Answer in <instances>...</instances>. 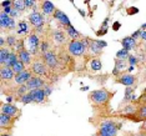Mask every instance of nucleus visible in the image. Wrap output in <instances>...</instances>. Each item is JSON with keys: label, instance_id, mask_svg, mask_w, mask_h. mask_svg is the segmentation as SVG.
Masks as SVG:
<instances>
[{"label": "nucleus", "instance_id": "nucleus-3", "mask_svg": "<svg viewBox=\"0 0 146 136\" xmlns=\"http://www.w3.org/2000/svg\"><path fill=\"white\" fill-rule=\"evenodd\" d=\"M85 49H86V44L81 40H71L68 46L69 52L74 56H81L85 52Z\"/></svg>", "mask_w": 146, "mask_h": 136}, {"label": "nucleus", "instance_id": "nucleus-32", "mask_svg": "<svg viewBox=\"0 0 146 136\" xmlns=\"http://www.w3.org/2000/svg\"><path fill=\"white\" fill-rule=\"evenodd\" d=\"M6 42H8L9 46H16L18 39H16V36H14V35H9L8 38H6Z\"/></svg>", "mask_w": 146, "mask_h": 136}, {"label": "nucleus", "instance_id": "nucleus-28", "mask_svg": "<svg viewBox=\"0 0 146 136\" xmlns=\"http://www.w3.org/2000/svg\"><path fill=\"white\" fill-rule=\"evenodd\" d=\"M13 6H14V9L19 11H24L26 9V5H25V1H23V0H15V1H13Z\"/></svg>", "mask_w": 146, "mask_h": 136}, {"label": "nucleus", "instance_id": "nucleus-10", "mask_svg": "<svg viewBox=\"0 0 146 136\" xmlns=\"http://www.w3.org/2000/svg\"><path fill=\"white\" fill-rule=\"evenodd\" d=\"M31 78H33V76H31V71H30V70H25V71L20 72V74L15 75V78H14V82H15L16 85L21 86V85H25L26 82L30 80Z\"/></svg>", "mask_w": 146, "mask_h": 136}, {"label": "nucleus", "instance_id": "nucleus-20", "mask_svg": "<svg viewBox=\"0 0 146 136\" xmlns=\"http://www.w3.org/2000/svg\"><path fill=\"white\" fill-rule=\"evenodd\" d=\"M121 44L124 46V49H126L127 51H130L136 46V41L131 38V36H126V38H124L121 40Z\"/></svg>", "mask_w": 146, "mask_h": 136}, {"label": "nucleus", "instance_id": "nucleus-25", "mask_svg": "<svg viewBox=\"0 0 146 136\" xmlns=\"http://www.w3.org/2000/svg\"><path fill=\"white\" fill-rule=\"evenodd\" d=\"M10 50H9L8 48H1L0 49V64H1V66L5 64L6 59L9 58V55H10Z\"/></svg>", "mask_w": 146, "mask_h": 136}, {"label": "nucleus", "instance_id": "nucleus-42", "mask_svg": "<svg viewBox=\"0 0 146 136\" xmlns=\"http://www.w3.org/2000/svg\"><path fill=\"white\" fill-rule=\"evenodd\" d=\"M0 45H1V48H5V39L4 38H0Z\"/></svg>", "mask_w": 146, "mask_h": 136}, {"label": "nucleus", "instance_id": "nucleus-4", "mask_svg": "<svg viewBox=\"0 0 146 136\" xmlns=\"http://www.w3.org/2000/svg\"><path fill=\"white\" fill-rule=\"evenodd\" d=\"M0 26H1V29L14 30V29L18 28V24H16L15 20L11 18L10 15H8L6 13L1 11L0 13Z\"/></svg>", "mask_w": 146, "mask_h": 136}, {"label": "nucleus", "instance_id": "nucleus-30", "mask_svg": "<svg viewBox=\"0 0 146 136\" xmlns=\"http://www.w3.org/2000/svg\"><path fill=\"white\" fill-rule=\"evenodd\" d=\"M137 119L139 120H142V121H146V105L141 106L137 111Z\"/></svg>", "mask_w": 146, "mask_h": 136}, {"label": "nucleus", "instance_id": "nucleus-35", "mask_svg": "<svg viewBox=\"0 0 146 136\" xmlns=\"http://www.w3.org/2000/svg\"><path fill=\"white\" fill-rule=\"evenodd\" d=\"M141 33H142V30H141V29H140V30H137V31H135L134 34L131 35V38H132V39H134V40L136 41V40H137L139 38H141Z\"/></svg>", "mask_w": 146, "mask_h": 136}, {"label": "nucleus", "instance_id": "nucleus-44", "mask_svg": "<svg viewBox=\"0 0 146 136\" xmlns=\"http://www.w3.org/2000/svg\"><path fill=\"white\" fill-rule=\"evenodd\" d=\"M117 28H120V23H115V25H114V30H117Z\"/></svg>", "mask_w": 146, "mask_h": 136}, {"label": "nucleus", "instance_id": "nucleus-39", "mask_svg": "<svg viewBox=\"0 0 146 136\" xmlns=\"http://www.w3.org/2000/svg\"><path fill=\"white\" fill-rule=\"evenodd\" d=\"M13 9H14V6H8V8H4V9H3V11H4V13H6V14H8V15H10L11 14V11H13Z\"/></svg>", "mask_w": 146, "mask_h": 136}, {"label": "nucleus", "instance_id": "nucleus-27", "mask_svg": "<svg viewBox=\"0 0 146 136\" xmlns=\"http://www.w3.org/2000/svg\"><path fill=\"white\" fill-rule=\"evenodd\" d=\"M90 68H91V70H92V71H100V70H101V68H102L100 59H98V58L92 59V60L90 61Z\"/></svg>", "mask_w": 146, "mask_h": 136}, {"label": "nucleus", "instance_id": "nucleus-11", "mask_svg": "<svg viewBox=\"0 0 146 136\" xmlns=\"http://www.w3.org/2000/svg\"><path fill=\"white\" fill-rule=\"evenodd\" d=\"M19 109L13 104H3L1 105V114H6L11 117H16L19 114Z\"/></svg>", "mask_w": 146, "mask_h": 136}, {"label": "nucleus", "instance_id": "nucleus-6", "mask_svg": "<svg viewBox=\"0 0 146 136\" xmlns=\"http://www.w3.org/2000/svg\"><path fill=\"white\" fill-rule=\"evenodd\" d=\"M29 21L35 30H41V28L44 26V16L39 11H33L29 15Z\"/></svg>", "mask_w": 146, "mask_h": 136}, {"label": "nucleus", "instance_id": "nucleus-26", "mask_svg": "<svg viewBox=\"0 0 146 136\" xmlns=\"http://www.w3.org/2000/svg\"><path fill=\"white\" fill-rule=\"evenodd\" d=\"M11 69H13V71L15 72V75H18V74H20V72L26 70V69H25V64H23L20 60H19L18 62H15V64L11 66Z\"/></svg>", "mask_w": 146, "mask_h": 136}, {"label": "nucleus", "instance_id": "nucleus-45", "mask_svg": "<svg viewBox=\"0 0 146 136\" xmlns=\"http://www.w3.org/2000/svg\"><path fill=\"white\" fill-rule=\"evenodd\" d=\"M141 127H142V130H145V131H146V121H144V124H142Z\"/></svg>", "mask_w": 146, "mask_h": 136}, {"label": "nucleus", "instance_id": "nucleus-14", "mask_svg": "<svg viewBox=\"0 0 146 136\" xmlns=\"http://www.w3.org/2000/svg\"><path fill=\"white\" fill-rule=\"evenodd\" d=\"M54 18L59 23H60L61 25H64L65 28H66V26H70L71 25V23H70V20H69V18L61 10H58V9H56V11H55V14H54Z\"/></svg>", "mask_w": 146, "mask_h": 136}, {"label": "nucleus", "instance_id": "nucleus-37", "mask_svg": "<svg viewBox=\"0 0 146 136\" xmlns=\"http://www.w3.org/2000/svg\"><path fill=\"white\" fill-rule=\"evenodd\" d=\"M127 60H129V64H130L131 66H134V65L136 64V62H137V59H136L135 56H132V55L129 56V59H127Z\"/></svg>", "mask_w": 146, "mask_h": 136}, {"label": "nucleus", "instance_id": "nucleus-29", "mask_svg": "<svg viewBox=\"0 0 146 136\" xmlns=\"http://www.w3.org/2000/svg\"><path fill=\"white\" fill-rule=\"evenodd\" d=\"M129 51L126 50V49L122 48L121 50H119L117 51V54H116V58L119 59V60H126V59H129Z\"/></svg>", "mask_w": 146, "mask_h": 136}, {"label": "nucleus", "instance_id": "nucleus-47", "mask_svg": "<svg viewBox=\"0 0 146 136\" xmlns=\"http://www.w3.org/2000/svg\"><path fill=\"white\" fill-rule=\"evenodd\" d=\"M1 136H10V134H5V135H1Z\"/></svg>", "mask_w": 146, "mask_h": 136}, {"label": "nucleus", "instance_id": "nucleus-21", "mask_svg": "<svg viewBox=\"0 0 146 136\" xmlns=\"http://www.w3.org/2000/svg\"><path fill=\"white\" fill-rule=\"evenodd\" d=\"M18 56H19V60H20L23 64H25V65L31 64V54L26 50V49L20 52H18Z\"/></svg>", "mask_w": 146, "mask_h": 136}, {"label": "nucleus", "instance_id": "nucleus-41", "mask_svg": "<svg viewBox=\"0 0 146 136\" xmlns=\"http://www.w3.org/2000/svg\"><path fill=\"white\" fill-rule=\"evenodd\" d=\"M44 91H45V95H46V96H49V95H50V92H51V89L49 88L48 85H46L45 88H44Z\"/></svg>", "mask_w": 146, "mask_h": 136}, {"label": "nucleus", "instance_id": "nucleus-46", "mask_svg": "<svg viewBox=\"0 0 146 136\" xmlns=\"http://www.w3.org/2000/svg\"><path fill=\"white\" fill-rule=\"evenodd\" d=\"M134 136H144V135H142V134H135Z\"/></svg>", "mask_w": 146, "mask_h": 136}, {"label": "nucleus", "instance_id": "nucleus-16", "mask_svg": "<svg viewBox=\"0 0 146 136\" xmlns=\"http://www.w3.org/2000/svg\"><path fill=\"white\" fill-rule=\"evenodd\" d=\"M30 94L33 96V100H34L35 102H38V104H41V102L45 101V91L44 89H38V90H33L30 91Z\"/></svg>", "mask_w": 146, "mask_h": 136}, {"label": "nucleus", "instance_id": "nucleus-19", "mask_svg": "<svg viewBox=\"0 0 146 136\" xmlns=\"http://www.w3.org/2000/svg\"><path fill=\"white\" fill-rule=\"evenodd\" d=\"M135 80H136L135 76L131 75V74H125V75H122L121 78L117 79V81L120 82V84L125 85V86H131V85H134V84H135Z\"/></svg>", "mask_w": 146, "mask_h": 136}, {"label": "nucleus", "instance_id": "nucleus-2", "mask_svg": "<svg viewBox=\"0 0 146 136\" xmlns=\"http://www.w3.org/2000/svg\"><path fill=\"white\" fill-rule=\"evenodd\" d=\"M25 45H26V50L30 52L31 55H36L38 49L40 48V39L38 38L36 34H30L28 38L25 39Z\"/></svg>", "mask_w": 146, "mask_h": 136}, {"label": "nucleus", "instance_id": "nucleus-31", "mask_svg": "<svg viewBox=\"0 0 146 136\" xmlns=\"http://www.w3.org/2000/svg\"><path fill=\"white\" fill-rule=\"evenodd\" d=\"M20 99V101L23 102V104H30V102H33L34 100H33V96L30 94V91L28 92V94H25V95H23L21 98H19Z\"/></svg>", "mask_w": 146, "mask_h": 136}, {"label": "nucleus", "instance_id": "nucleus-17", "mask_svg": "<svg viewBox=\"0 0 146 136\" xmlns=\"http://www.w3.org/2000/svg\"><path fill=\"white\" fill-rule=\"evenodd\" d=\"M29 31H30V26L26 21H19L18 24V28H16V34L20 35V36H25L29 34ZM29 36V35H28Z\"/></svg>", "mask_w": 146, "mask_h": 136}, {"label": "nucleus", "instance_id": "nucleus-5", "mask_svg": "<svg viewBox=\"0 0 146 136\" xmlns=\"http://www.w3.org/2000/svg\"><path fill=\"white\" fill-rule=\"evenodd\" d=\"M109 99V91L105 89H100V90H95L90 94V100L94 104H102V102L108 101Z\"/></svg>", "mask_w": 146, "mask_h": 136}, {"label": "nucleus", "instance_id": "nucleus-43", "mask_svg": "<svg viewBox=\"0 0 146 136\" xmlns=\"http://www.w3.org/2000/svg\"><path fill=\"white\" fill-rule=\"evenodd\" d=\"M141 39H142L144 41H146V30L141 33Z\"/></svg>", "mask_w": 146, "mask_h": 136}, {"label": "nucleus", "instance_id": "nucleus-23", "mask_svg": "<svg viewBox=\"0 0 146 136\" xmlns=\"http://www.w3.org/2000/svg\"><path fill=\"white\" fill-rule=\"evenodd\" d=\"M66 34L69 35V38H71L72 40H79V38H80V33L78 30H75L74 26L70 25V26H66Z\"/></svg>", "mask_w": 146, "mask_h": 136}, {"label": "nucleus", "instance_id": "nucleus-7", "mask_svg": "<svg viewBox=\"0 0 146 136\" xmlns=\"http://www.w3.org/2000/svg\"><path fill=\"white\" fill-rule=\"evenodd\" d=\"M31 72L33 74H35L36 76H44L46 75V64L44 62L42 59H36V60L33 61L31 64Z\"/></svg>", "mask_w": 146, "mask_h": 136}, {"label": "nucleus", "instance_id": "nucleus-8", "mask_svg": "<svg viewBox=\"0 0 146 136\" xmlns=\"http://www.w3.org/2000/svg\"><path fill=\"white\" fill-rule=\"evenodd\" d=\"M26 88H28L29 91H33V90H38V89H44L45 88V81L42 80L40 76H33V78L26 82Z\"/></svg>", "mask_w": 146, "mask_h": 136}, {"label": "nucleus", "instance_id": "nucleus-12", "mask_svg": "<svg viewBox=\"0 0 146 136\" xmlns=\"http://www.w3.org/2000/svg\"><path fill=\"white\" fill-rule=\"evenodd\" d=\"M0 76H1V80L3 81H10V80H14L15 72L13 71L11 68H8V66H1V69H0Z\"/></svg>", "mask_w": 146, "mask_h": 136}, {"label": "nucleus", "instance_id": "nucleus-36", "mask_svg": "<svg viewBox=\"0 0 146 136\" xmlns=\"http://www.w3.org/2000/svg\"><path fill=\"white\" fill-rule=\"evenodd\" d=\"M25 1V5H26V8H35V4L36 3L35 1H33V0H24Z\"/></svg>", "mask_w": 146, "mask_h": 136}, {"label": "nucleus", "instance_id": "nucleus-22", "mask_svg": "<svg viewBox=\"0 0 146 136\" xmlns=\"http://www.w3.org/2000/svg\"><path fill=\"white\" fill-rule=\"evenodd\" d=\"M18 61H19V56H18V54H16V52H14V51H11V52H10V55H9V58L6 59L5 64L3 65V66H8V68H11V66L14 65L15 62H18Z\"/></svg>", "mask_w": 146, "mask_h": 136}, {"label": "nucleus", "instance_id": "nucleus-24", "mask_svg": "<svg viewBox=\"0 0 146 136\" xmlns=\"http://www.w3.org/2000/svg\"><path fill=\"white\" fill-rule=\"evenodd\" d=\"M52 39H54V42L58 45L60 44H64L66 38H65V34L62 31H54V34H52Z\"/></svg>", "mask_w": 146, "mask_h": 136}, {"label": "nucleus", "instance_id": "nucleus-33", "mask_svg": "<svg viewBox=\"0 0 146 136\" xmlns=\"http://www.w3.org/2000/svg\"><path fill=\"white\" fill-rule=\"evenodd\" d=\"M25 40L24 39H21V40H19L18 41V44H16V46H15V50H16V54H18V52H20V51H23V50H25Z\"/></svg>", "mask_w": 146, "mask_h": 136}, {"label": "nucleus", "instance_id": "nucleus-15", "mask_svg": "<svg viewBox=\"0 0 146 136\" xmlns=\"http://www.w3.org/2000/svg\"><path fill=\"white\" fill-rule=\"evenodd\" d=\"M13 125H14V117L6 114L0 115V126H1V129H9Z\"/></svg>", "mask_w": 146, "mask_h": 136}, {"label": "nucleus", "instance_id": "nucleus-18", "mask_svg": "<svg viewBox=\"0 0 146 136\" xmlns=\"http://www.w3.org/2000/svg\"><path fill=\"white\" fill-rule=\"evenodd\" d=\"M41 10L44 15H54L56 9H55V5L51 1H44L41 4Z\"/></svg>", "mask_w": 146, "mask_h": 136}, {"label": "nucleus", "instance_id": "nucleus-38", "mask_svg": "<svg viewBox=\"0 0 146 136\" xmlns=\"http://www.w3.org/2000/svg\"><path fill=\"white\" fill-rule=\"evenodd\" d=\"M19 15H20V11L16 10V9H13V11H11V14H10L11 18H13V19H14V18H18Z\"/></svg>", "mask_w": 146, "mask_h": 136}, {"label": "nucleus", "instance_id": "nucleus-40", "mask_svg": "<svg viewBox=\"0 0 146 136\" xmlns=\"http://www.w3.org/2000/svg\"><path fill=\"white\" fill-rule=\"evenodd\" d=\"M13 5V1H3L1 3V8H8V6H11Z\"/></svg>", "mask_w": 146, "mask_h": 136}, {"label": "nucleus", "instance_id": "nucleus-13", "mask_svg": "<svg viewBox=\"0 0 146 136\" xmlns=\"http://www.w3.org/2000/svg\"><path fill=\"white\" fill-rule=\"evenodd\" d=\"M88 42H90V44H89V48H90V50L94 52V54H99V52H101V50L106 46L105 41H99V40H91V39H88Z\"/></svg>", "mask_w": 146, "mask_h": 136}, {"label": "nucleus", "instance_id": "nucleus-1", "mask_svg": "<svg viewBox=\"0 0 146 136\" xmlns=\"http://www.w3.org/2000/svg\"><path fill=\"white\" fill-rule=\"evenodd\" d=\"M117 129H120V125H116L112 121H104L100 125L98 136H116Z\"/></svg>", "mask_w": 146, "mask_h": 136}, {"label": "nucleus", "instance_id": "nucleus-9", "mask_svg": "<svg viewBox=\"0 0 146 136\" xmlns=\"http://www.w3.org/2000/svg\"><path fill=\"white\" fill-rule=\"evenodd\" d=\"M42 60H44L46 66L50 69H54L58 66V58L52 51H48L45 54H42Z\"/></svg>", "mask_w": 146, "mask_h": 136}, {"label": "nucleus", "instance_id": "nucleus-34", "mask_svg": "<svg viewBox=\"0 0 146 136\" xmlns=\"http://www.w3.org/2000/svg\"><path fill=\"white\" fill-rule=\"evenodd\" d=\"M40 50H41L42 54H45V52H48V51H49V44H48V42H46V41L41 42V45H40Z\"/></svg>", "mask_w": 146, "mask_h": 136}]
</instances>
